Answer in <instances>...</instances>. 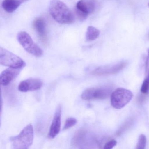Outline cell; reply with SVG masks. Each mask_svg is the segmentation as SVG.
<instances>
[{
    "mask_svg": "<svg viewBox=\"0 0 149 149\" xmlns=\"http://www.w3.org/2000/svg\"><path fill=\"white\" fill-rule=\"evenodd\" d=\"M49 12L53 19L61 24H70L74 21L73 14L67 5L59 0H51Z\"/></svg>",
    "mask_w": 149,
    "mask_h": 149,
    "instance_id": "6da1fadb",
    "label": "cell"
},
{
    "mask_svg": "<svg viewBox=\"0 0 149 149\" xmlns=\"http://www.w3.org/2000/svg\"><path fill=\"white\" fill-rule=\"evenodd\" d=\"M34 140V130L31 124L25 127L20 134L11 139L13 149H29Z\"/></svg>",
    "mask_w": 149,
    "mask_h": 149,
    "instance_id": "7a4b0ae2",
    "label": "cell"
},
{
    "mask_svg": "<svg viewBox=\"0 0 149 149\" xmlns=\"http://www.w3.org/2000/svg\"><path fill=\"white\" fill-rule=\"evenodd\" d=\"M113 88L112 85H108L87 88L81 94V98L86 100L107 99L111 96L113 93Z\"/></svg>",
    "mask_w": 149,
    "mask_h": 149,
    "instance_id": "3957f363",
    "label": "cell"
},
{
    "mask_svg": "<svg viewBox=\"0 0 149 149\" xmlns=\"http://www.w3.org/2000/svg\"><path fill=\"white\" fill-rule=\"evenodd\" d=\"M17 38L20 45L28 53L38 57L42 56L43 54L42 50L34 42L30 35L27 32L20 31L17 34Z\"/></svg>",
    "mask_w": 149,
    "mask_h": 149,
    "instance_id": "277c9868",
    "label": "cell"
},
{
    "mask_svg": "<svg viewBox=\"0 0 149 149\" xmlns=\"http://www.w3.org/2000/svg\"><path fill=\"white\" fill-rule=\"evenodd\" d=\"M130 90L120 88L116 89L111 95V104L116 109H121L127 105L133 98Z\"/></svg>",
    "mask_w": 149,
    "mask_h": 149,
    "instance_id": "5b68a950",
    "label": "cell"
},
{
    "mask_svg": "<svg viewBox=\"0 0 149 149\" xmlns=\"http://www.w3.org/2000/svg\"><path fill=\"white\" fill-rule=\"evenodd\" d=\"M0 65L15 69H22L26 63L21 58L0 47Z\"/></svg>",
    "mask_w": 149,
    "mask_h": 149,
    "instance_id": "8992f818",
    "label": "cell"
},
{
    "mask_svg": "<svg viewBox=\"0 0 149 149\" xmlns=\"http://www.w3.org/2000/svg\"><path fill=\"white\" fill-rule=\"evenodd\" d=\"M127 63L121 61L111 65L101 66L93 71L92 74L96 76H106L116 74L120 72L126 67Z\"/></svg>",
    "mask_w": 149,
    "mask_h": 149,
    "instance_id": "52a82bcc",
    "label": "cell"
},
{
    "mask_svg": "<svg viewBox=\"0 0 149 149\" xmlns=\"http://www.w3.org/2000/svg\"><path fill=\"white\" fill-rule=\"evenodd\" d=\"M42 81L38 79L31 78L20 82L18 87L19 91L22 92L34 91L40 89L42 86Z\"/></svg>",
    "mask_w": 149,
    "mask_h": 149,
    "instance_id": "ba28073f",
    "label": "cell"
},
{
    "mask_svg": "<svg viewBox=\"0 0 149 149\" xmlns=\"http://www.w3.org/2000/svg\"><path fill=\"white\" fill-rule=\"evenodd\" d=\"M62 109L61 105H58L54 115V118L50 128L49 136L50 138L53 139L59 134L61 124Z\"/></svg>",
    "mask_w": 149,
    "mask_h": 149,
    "instance_id": "9c48e42d",
    "label": "cell"
},
{
    "mask_svg": "<svg viewBox=\"0 0 149 149\" xmlns=\"http://www.w3.org/2000/svg\"><path fill=\"white\" fill-rule=\"evenodd\" d=\"M22 69L9 67L0 74V85L8 86L21 72Z\"/></svg>",
    "mask_w": 149,
    "mask_h": 149,
    "instance_id": "30bf717a",
    "label": "cell"
},
{
    "mask_svg": "<svg viewBox=\"0 0 149 149\" xmlns=\"http://www.w3.org/2000/svg\"><path fill=\"white\" fill-rule=\"evenodd\" d=\"M33 26L41 40L45 42L47 40V32L45 21L42 18H37L33 22Z\"/></svg>",
    "mask_w": 149,
    "mask_h": 149,
    "instance_id": "8fae6325",
    "label": "cell"
},
{
    "mask_svg": "<svg viewBox=\"0 0 149 149\" xmlns=\"http://www.w3.org/2000/svg\"><path fill=\"white\" fill-rule=\"evenodd\" d=\"M96 7L95 0H80L77 2L76 8L86 14H91L94 11Z\"/></svg>",
    "mask_w": 149,
    "mask_h": 149,
    "instance_id": "7c38bea8",
    "label": "cell"
},
{
    "mask_svg": "<svg viewBox=\"0 0 149 149\" xmlns=\"http://www.w3.org/2000/svg\"><path fill=\"white\" fill-rule=\"evenodd\" d=\"M29 0H4L2 3V7L5 11L12 13L22 3Z\"/></svg>",
    "mask_w": 149,
    "mask_h": 149,
    "instance_id": "4fadbf2b",
    "label": "cell"
},
{
    "mask_svg": "<svg viewBox=\"0 0 149 149\" xmlns=\"http://www.w3.org/2000/svg\"><path fill=\"white\" fill-rule=\"evenodd\" d=\"M87 131L84 129H81L76 132L72 139V143L75 147H79L87 138Z\"/></svg>",
    "mask_w": 149,
    "mask_h": 149,
    "instance_id": "5bb4252c",
    "label": "cell"
},
{
    "mask_svg": "<svg viewBox=\"0 0 149 149\" xmlns=\"http://www.w3.org/2000/svg\"><path fill=\"white\" fill-rule=\"evenodd\" d=\"M100 34V31L98 29L93 26H89L86 32V40L88 42L94 41L98 38Z\"/></svg>",
    "mask_w": 149,
    "mask_h": 149,
    "instance_id": "9a60e30c",
    "label": "cell"
},
{
    "mask_svg": "<svg viewBox=\"0 0 149 149\" xmlns=\"http://www.w3.org/2000/svg\"><path fill=\"white\" fill-rule=\"evenodd\" d=\"M95 141L94 139L87 138L86 140L79 146V149H94L95 147Z\"/></svg>",
    "mask_w": 149,
    "mask_h": 149,
    "instance_id": "2e32d148",
    "label": "cell"
},
{
    "mask_svg": "<svg viewBox=\"0 0 149 149\" xmlns=\"http://www.w3.org/2000/svg\"><path fill=\"white\" fill-rule=\"evenodd\" d=\"M147 70H148V74L143 81L141 88V92L143 94L148 93L149 91V66Z\"/></svg>",
    "mask_w": 149,
    "mask_h": 149,
    "instance_id": "e0dca14e",
    "label": "cell"
},
{
    "mask_svg": "<svg viewBox=\"0 0 149 149\" xmlns=\"http://www.w3.org/2000/svg\"><path fill=\"white\" fill-rule=\"evenodd\" d=\"M146 137L143 134H141L140 136L138 139L136 148V149H145L146 145Z\"/></svg>",
    "mask_w": 149,
    "mask_h": 149,
    "instance_id": "ac0fdd59",
    "label": "cell"
},
{
    "mask_svg": "<svg viewBox=\"0 0 149 149\" xmlns=\"http://www.w3.org/2000/svg\"><path fill=\"white\" fill-rule=\"evenodd\" d=\"M77 123V120L73 117H70L65 121V124L64 127V130L69 129L74 126Z\"/></svg>",
    "mask_w": 149,
    "mask_h": 149,
    "instance_id": "d6986e66",
    "label": "cell"
},
{
    "mask_svg": "<svg viewBox=\"0 0 149 149\" xmlns=\"http://www.w3.org/2000/svg\"><path fill=\"white\" fill-rule=\"evenodd\" d=\"M75 13H76V16H77L78 19L80 21H83L86 20L87 17L88 15L85 12L78 9L77 8L76 9Z\"/></svg>",
    "mask_w": 149,
    "mask_h": 149,
    "instance_id": "ffe728a7",
    "label": "cell"
},
{
    "mask_svg": "<svg viewBox=\"0 0 149 149\" xmlns=\"http://www.w3.org/2000/svg\"><path fill=\"white\" fill-rule=\"evenodd\" d=\"M117 142L114 140H112L106 143L103 149H113L116 146Z\"/></svg>",
    "mask_w": 149,
    "mask_h": 149,
    "instance_id": "44dd1931",
    "label": "cell"
},
{
    "mask_svg": "<svg viewBox=\"0 0 149 149\" xmlns=\"http://www.w3.org/2000/svg\"><path fill=\"white\" fill-rule=\"evenodd\" d=\"M2 106V100L1 91L0 88V111L1 109Z\"/></svg>",
    "mask_w": 149,
    "mask_h": 149,
    "instance_id": "7402d4cb",
    "label": "cell"
},
{
    "mask_svg": "<svg viewBox=\"0 0 149 149\" xmlns=\"http://www.w3.org/2000/svg\"><path fill=\"white\" fill-rule=\"evenodd\" d=\"M148 60L149 61V49H148Z\"/></svg>",
    "mask_w": 149,
    "mask_h": 149,
    "instance_id": "603a6c76",
    "label": "cell"
},
{
    "mask_svg": "<svg viewBox=\"0 0 149 149\" xmlns=\"http://www.w3.org/2000/svg\"><path fill=\"white\" fill-rule=\"evenodd\" d=\"M0 126H1V116H0Z\"/></svg>",
    "mask_w": 149,
    "mask_h": 149,
    "instance_id": "cb8c5ba5",
    "label": "cell"
},
{
    "mask_svg": "<svg viewBox=\"0 0 149 149\" xmlns=\"http://www.w3.org/2000/svg\"><path fill=\"white\" fill-rule=\"evenodd\" d=\"M148 6H149V3H148Z\"/></svg>",
    "mask_w": 149,
    "mask_h": 149,
    "instance_id": "d4e9b609",
    "label": "cell"
},
{
    "mask_svg": "<svg viewBox=\"0 0 149 149\" xmlns=\"http://www.w3.org/2000/svg\"><path fill=\"white\" fill-rule=\"evenodd\" d=\"M148 37H149V35H148Z\"/></svg>",
    "mask_w": 149,
    "mask_h": 149,
    "instance_id": "484cf974",
    "label": "cell"
}]
</instances>
